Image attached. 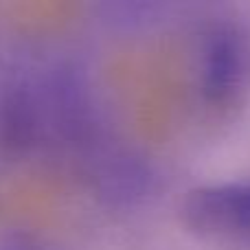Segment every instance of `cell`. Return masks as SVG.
Returning <instances> with one entry per match:
<instances>
[{"label":"cell","mask_w":250,"mask_h":250,"mask_svg":"<svg viewBox=\"0 0 250 250\" xmlns=\"http://www.w3.org/2000/svg\"><path fill=\"white\" fill-rule=\"evenodd\" d=\"M114 143L77 70L33 73L0 101V145L18 158H70L86 173Z\"/></svg>","instance_id":"obj_1"},{"label":"cell","mask_w":250,"mask_h":250,"mask_svg":"<svg viewBox=\"0 0 250 250\" xmlns=\"http://www.w3.org/2000/svg\"><path fill=\"white\" fill-rule=\"evenodd\" d=\"M193 90L200 108L224 117L242 104L250 82V48L230 20H211L198 35L193 53Z\"/></svg>","instance_id":"obj_2"},{"label":"cell","mask_w":250,"mask_h":250,"mask_svg":"<svg viewBox=\"0 0 250 250\" xmlns=\"http://www.w3.org/2000/svg\"><path fill=\"white\" fill-rule=\"evenodd\" d=\"M180 222L215 250H250V180H215L187 191Z\"/></svg>","instance_id":"obj_3"},{"label":"cell","mask_w":250,"mask_h":250,"mask_svg":"<svg viewBox=\"0 0 250 250\" xmlns=\"http://www.w3.org/2000/svg\"><path fill=\"white\" fill-rule=\"evenodd\" d=\"M101 16L123 31H141L160 22L180 0H97Z\"/></svg>","instance_id":"obj_4"},{"label":"cell","mask_w":250,"mask_h":250,"mask_svg":"<svg viewBox=\"0 0 250 250\" xmlns=\"http://www.w3.org/2000/svg\"><path fill=\"white\" fill-rule=\"evenodd\" d=\"M0 250H57L55 246H51L48 242L33 235H7L0 237Z\"/></svg>","instance_id":"obj_5"}]
</instances>
